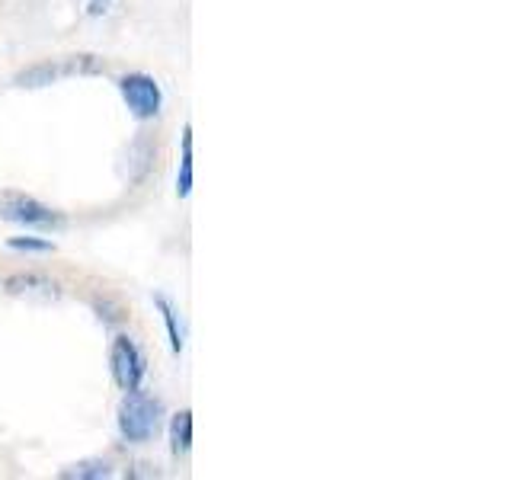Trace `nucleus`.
Instances as JSON below:
<instances>
[{
  "label": "nucleus",
  "instance_id": "obj_11",
  "mask_svg": "<svg viewBox=\"0 0 512 480\" xmlns=\"http://www.w3.org/2000/svg\"><path fill=\"white\" fill-rule=\"evenodd\" d=\"M13 250H39V253H48L52 250V240H36V237H13L10 240Z\"/></svg>",
  "mask_w": 512,
  "mask_h": 480
},
{
  "label": "nucleus",
  "instance_id": "obj_6",
  "mask_svg": "<svg viewBox=\"0 0 512 480\" xmlns=\"http://www.w3.org/2000/svg\"><path fill=\"white\" fill-rule=\"evenodd\" d=\"M7 292L10 295H42V298H58V285L45 276H13L7 282Z\"/></svg>",
  "mask_w": 512,
  "mask_h": 480
},
{
  "label": "nucleus",
  "instance_id": "obj_4",
  "mask_svg": "<svg viewBox=\"0 0 512 480\" xmlns=\"http://www.w3.org/2000/svg\"><path fill=\"white\" fill-rule=\"evenodd\" d=\"M119 93L135 119H154L160 112V103H164L160 84L151 74H125L119 80Z\"/></svg>",
  "mask_w": 512,
  "mask_h": 480
},
{
  "label": "nucleus",
  "instance_id": "obj_10",
  "mask_svg": "<svg viewBox=\"0 0 512 480\" xmlns=\"http://www.w3.org/2000/svg\"><path fill=\"white\" fill-rule=\"evenodd\" d=\"M154 304L160 308V314H164V324H167V333H170V346L173 352L183 349V330H180V314H176L173 304L164 298V295H154Z\"/></svg>",
  "mask_w": 512,
  "mask_h": 480
},
{
  "label": "nucleus",
  "instance_id": "obj_3",
  "mask_svg": "<svg viewBox=\"0 0 512 480\" xmlns=\"http://www.w3.org/2000/svg\"><path fill=\"white\" fill-rule=\"evenodd\" d=\"M109 368L122 391H135L141 388L144 372H148V359H144V352L138 349L132 336H116L109 349Z\"/></svg>",
  "mask_w": 512,
  "mask_h": 480
},
{
  "label": "nucleus",
  "instance_id": "obj_9",
  "mask_svg": "<svg viewBox=\"0 0 512 480\" xmlns=\"http://www.w3.org/2000/svg\"><path fill=\"white\" fill-rule=\"evenodd\" d=\"M176 192L186 199L192 192V128H183V160H180V176H176Z\"/></svg>",
  "mask_w": 512,
  "mask_h": 480
},
{
  "label": "nucleus",
  "instance_id": "obj_1",
  "mask_svg": "<svg viewBox=\"0 0 512 480\" xmlns=\"http://www.w3.org/2000/svg\"><path fill=\"white\" fill-rule=\"evenodd\" d=\"M160 416H164V404L157 397L144 394V391H125L122 404H119V432L125 442H148L157 426H160Z\"/></svg>",
  "mask_w": 512,
  "mask_h": 480
},
{
  "label": "nucleus",
  "instance_id": "obj_8",
  "mask_svg": "<svg viewBox=\"0 0 512 480\" xmlns=\"http://www.w3.org/2000/svg\"><path fill=\"white\" fill-rule=\"evenodd\" d=\"M170 448H173V455H186L189 448H192V413L189 410L173 416V423H170Z\"/></svg>",
  "mask_w": 512,
  "mask_h": 480
},
{
  "label": "nucleus",
  "instance_id": "obj_2",
  "mask_svg": "<svg viewBox=\"0 0 512 480\" xmlns=\"http://www.w3.org/2000/svg\"><path fill=\"white\" fill-rule=\"evenodd\" d=\"M106 71V64L96 58V55H68V58H52V61H42V64H32L29 71L16 74V87H48V84H58L64 77H80V74H100Z\"/></svg>",
  "mask_w": 512,
  "mask_h": 480
},
{
  "label": "nucleus",
  "instance_id": "obj_7",
  "mask_svg": "<svg viewBox=\"0 0 512 480\" xmlns=\"http://www.w3.org/2000/svg\"><path fill=\"white\" fill-rule=\"evenodd\" d=\"M58 477L64 480H103V477H112V464L103 461V458H87V461H77V464H68Z\"/></svg>",
  "mask_w": 512,
  "mask_h": 480
},
{
  "label": "nucleus",
  "instance_id": "obj_5",
  "mask_svg": "<svg viewBox=\"0 0 512 480\" xmlns=\"http://www.w3.org/2000/svg\"><path fill=\"white\" fill-rule=\"evenodd\" d=\"M0 218L13 221V224H26V228H61L64 224V218L58 212H52L48 205L29 199V196H16V192L0 196Z\"/></svg>",
  "mask_w": 512,
  "mask_h": 480
}]
</instances>
